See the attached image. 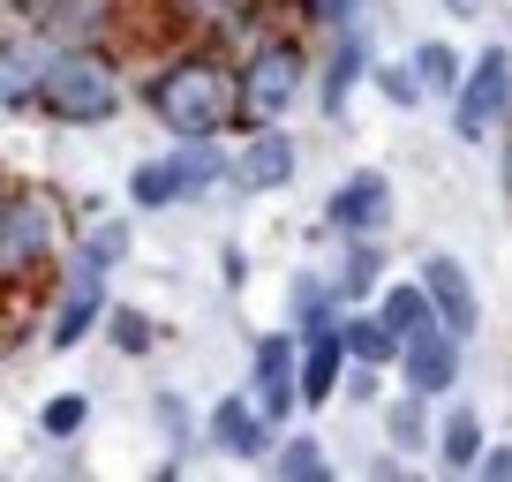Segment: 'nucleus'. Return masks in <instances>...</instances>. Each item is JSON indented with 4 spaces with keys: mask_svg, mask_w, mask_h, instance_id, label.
Wrapping results in <instances>:
<instances>
[{
    "mask_svg": "<svg viewBox=\"0 0 512 482\" xmlns=\"http://www.w3.org/2000/svg\"><path fill=\"white\" fill-rule=\"evenodd\" d=\"M144 106L174 144H204V136L241 129L234 61H219V53H174V61L144 83Z\"/></svg>",
    "mask_w": 512,
    "mask_h": 482,
    "instance_id": "1",
    "label": "nucleus"
},
{
    "mask_svg": "<svg viewBox=\"0 0 512 482\" xmlns=\"http://www.w3.org/2000/svg\"><path fill=\"white\" fill-rule=\"evenodd\" d=\"M46 121H68V129H106L121 113V76L98 46H53L46 68H38V98Z\"/></svg>",
    "mask_w": 512,
    "mask_h": 482,
    "instance_id": "2",
    "label": "nucleus"
},
{
    "mask_svg": "<svg viewBox=\"0 0 512 482\" xmlns=\"http://www.w3.org/2000/svg\"><path fill=\"white\" fill-rule=\"evenodd\" d=\"M61 249H68L61 196H53V189H8V204H0V279L46 272Z\"/></svg>",
    "mask_w": 512,
    "mask_h": 482,
    "instance_id": "3",
    "label": "nucleus"
},
{
    "mask_svg": "<svg viewBox=\"0 0 512 482\" xmlns=\"http://www.w3.org/2000/svg\"><path fill=\"white\" fill-rule=\"evenodd\" d=\"M309 83V53L294 38H256L249 61H234V91H241V129H264V121H287V106Z\"/></svg>",
    "mask_w": 512,
    "mask_h": 482,
    "instance_id": "4",
    "label": "nucleus"
},
{
    "mask_svg": "<svg viewBox=\"0 0 512 482\" xmlns=\"http://www.w3.org/2000/svg\"><path fill=\"white\" fill-rule=\"evenodd\" d=\"M219 174H226L219 136H204V144H181L174 159H144V166H136V174H128V204H136V211L189 204V196H204Z\"/></svg>",
    "mask_w": 512,
    "mask_h": 482,
    "instance_id": "5",
    "label": "nucleus"
},
{
    "mask_svg": "<svg viewBox=\"0 0 512 482\" xmlns=\"http://www.w3.org/2000/svg\"><path fill=\"white\" fill-rule=\"evenodd\" d=\"M512 113V53H482V61L460 68V83H452V129L467 136V144H482L490 129H505Z\"/></svg>",
    "mask_w": 512,
    "mask_h": 482,
    "instance_id": "6",
    "label": "nucleus"
},
{
    "mask_svg": "<svg viewBox=\"0 0 512 482\" xmlns=\"http://www.w3.org/2000/svg\"><path fill=\"white\" fill-rule=\"evenodd\" d=\"M392 362H400V385L422 392V400H445V392L460 385V339H452L437 317L422 324V332H407Z\"/></svg>",
    "mask_w": 512,
    "mask_h": 482,
    "instance_id": "7",
    "label": "nucleus"
},
{
    "mask_svg": "<svg viewBox=\"0 0 512 482\" xmlns=\"http://www.w3.org/2000/svg\"><path fill=\"white\" fill-rule=\"evenodd\" d=\"M294 354H302V339H294V332L256 339V354H249V400L264 407V422H272V430L302 415V392H294Z\"/></svg>",
    "mask_w": 512,
    "mask_h": 482,
    "instance_id": "8",
    "label": "nucleus"
},
{
    "mask_svg": "<svg viewBox=\"0 0 512 482\" xmlns=\"http://www.w3.org/2000/svg\"><path fill=\"white\" fill-rule=\"evenodd\" d=\"M294 136L279 129V121H264V129H241V151H234V189H249V196H264V189H287L294 181Z\"/></svg>",
    "mask_w": 512,
    "mask_h": 482,
    "instance_id": "9",
    "label": "nucleus"
},
{
    "mask_svg": "<svg viewBox=\"0 0 512 482\" xmlns=\"http://www.w3.org/2000/svg\"><path fill=\"white\" fill-rule=\"evenodd\" d=\"M422 294H430V317L445 324L452 339H467L482 324V302H475V279H467L460 257H430L422 264Z\"/></svg>",
    "mask_w": 512,
    "mask_h": 482,
    "instance_id": "10",
    "label": "nucleus"
},
{
    "mask_svg": "<svg viewBox=\"0 0 512 482\" xmlns=\"http://www.w3.org/2000/svg\"><path fill=\"white\" fill-rule=\"evenodd\" d=\"M106 317V272H98V264H68V279H61V302H53V347H76L83 332H91V324Z\"/></svg>",
    "mask_w": 512,
    "mask_h": 482,
    "instance_id": "11",
    "label": "nucleus"
},
{
    "mask_svg": "<svg viewBox=\"0 0 512 482\" xmlns=\"http://www.w3.org/2000/svg\"><path fill=\"white\" fill-rule=\"evenodd\" d=\"M211 445H219L226 460H264V452H272V422H264V407H256L249 392L219 400V407H211Z\"/></svg>",
    "mask_w": 512,
    "mask_h": 482,
    "instance_id": "12",
    "label": "nucleus"
},
{
    "mask_svg": "<svg viewBox=\"0 0 512 482\" xmlns=\"http://www.w3.org/2000/svg\"><path fill=\"white\" fill-rule=\"evenodd\" d=\"M384 211H392V189H384V174H347L332 189V204H324V219L339 226V234H377Z\"/></svg>",
    "mask_w": 512,
    "mask_h": 482,
    "instance_id": "13",
    "label": "nucleus"
},
{
    "mask_svg": "<svg viewBox=\"0 0 512 482\" xmlns=\"http://www.w3.org/2000/svg\"><path fill=\"white\" fill-rule=\"evenodd\" d=\"M339 370H347V347H339V324L332 332H309L302 354H294V392H302V407H324L339 392Z\"/></svg>",
    "mask_w": 512,
    "mask_h": 482,
    "instance_id": "14",
    "label": "nucleus"
},
{
    "mask_svg": "<svg viewBox=\"0 0 512 482\" xmlns=\"http://www.w3.org/2000/svg\"><path fill=\"white\" fill-rule=\"evenodd\" d=\"M106 16L113 0H38V38H53V46H98L106 38Z\"/></svg>",
    "mask_w": 512,
    "mask_h": 482,
    "instance_id": "15",
    "label": "nucleus"
},
{
    "mask_svg": "<svg viewBox=\"0 0 512 482\" xmlns=\"http://www.w3.org/2000/svg\"><path fill=\"white\" fill-rule=\"evenodd\" d=\"M53 38H0V106L16 113L38 98V68H46Z\"/></svg>",
    "mask_w": 512,
    "mask_h": 482,
    "instance_id": "16",
    "label": "nucleus"
},
{
    "mask_svg": "<svg viewBox=\"0 0 512 482\" xmlns=\"http://www.w3.org/2000/svg\"><path fill=\"white\" fill-rule=\"evenodd\" d=\"M362 68H369V46H362V31L354 23H339V46H332V61H324V113H347V98H354V83H362Z\"/></svg>",
    "mask_w": 512,
    "mask_h": 482,
    "instance_id": "17",
    "label": "nucleus"
},
{
    "mask_svg": "<svg viewBox=\"0 0 512 482\" xmlns=\"http://www.w3.org/2000/svg\"><path fill=\"white\" fill-rule=\"evenodd\" d=\"M339 347H347V370H384L400 354V339L384 332L377 317H339Z\"/></svg>",
    "mask_w": 512,
    "mask_h": 482,
    "instance_id": "18",
    "label": "nucleus"
},
{
    "mask_svg": "<svg viewBox=\"0 0 512 482\" xmlns=\"http://www.w3.org/2000/svg\"><path fill=\"white\" fill-rule=\"evenodd\" d=\"M369 317H377L392 339L422 332V324H430V294H422V279H407V287H377V309H369Z\"/></svg>",
    "mask_w": 512,
    "mask_h": 482,
    "instance_id": "19",
    "label": "nucleus"
},
{
    "mask_svg": "<svg viewBox=\"0 0 512 482\" xmlns=\"http://www.w3.org/2000/svg\"><path fill=\"white\" fill-rule=\"evenodd\" d=\"M407 76H415L422 98H452V83H460V53H452L445 38H430V46L407 53Z\"/></svg>",
    "mask_w": 512,
    "mask_h": 482,
    "instance_id": "20",
    "label": "nucleus"
},
{
    "mask_svg": "<svg viewBox=\"0 0 512 482\" xmlns=\"http://www.w3.org/2000/svg\"><path fill=\"white\" fill-rule=\"evenodd\" d=\"M294 317H302V332H294V339H309V332H332V324L347 317V302L332 294V279L309 272V279H294Z\"/></svg>",
    "mask_w": 512,
    "mask_h": 482,
    "instance_id": "21",
    "label": "nucleus"
},
{
    "mask_svg": "<svg viewBox=\"0 0 512 482\" xmlns=\"http://www.w3.org/2000/svg\"><path fill=\"white\" fill-rule=\"evenodd\" d=\"M475 452H482V415H475V407H452L445 430H437V460H445L452 475H467V467H475Z\"/></svg>",
    "mask_w": 512,
    "mask_h": 482,
    "instance_id": "22",
    "label": "nucleus"
},
{
    "mask_svg": "<svg viewBox=\"0 0 512 482\" xmlns=\"http://www.w3.org/2000/svg\"><path fill=\"white\" fill-rule=\"evenodd\" d=\"M369 287H377V241L347 234V264L332 272V294H339V302H369Z\"/></svg>",
    "mask_w": 512,
    "mask_h": 482,
    "instance_id": "23",
    "label": "nucleus"
},
{
    "mask_svg": "<svg viewBox=\"0 0 512 482\" xmlns=\"http://www.w3.org/2000/svg\"><path fill=\"white\" fill-rule=\"evenodd\" d=\"M384 437H392L400 452H430V400H422V392H407V400L384 415Z\"/></svg>",
    "mask_w": 512,
    "mask_h": 482,
    "instance_id": "24",
    "label": "nucleus"
},
{
    "mask_svg": "<svg viewBox=\"0 0 512 482\" xmlns=\"http://www.w3.org/2000/svg\"><path fill=\"white\" fill-rule=\"evenodd\" d=\"M83 422H91V400H83V392H53V400L38 407V430H46V437H61V445L83 430Z\"/></svg>",
    "mask_w": 512,
    "mask_h": 482,
    "instance_id": "25",
    "label": "nucleus"
},
{
    "mask_svg": "<svg viewBox=\"0 0 512 482\" xmlns=\"http://www.w3.org/2000/svg\"><path fill=\"white\" fill-rule=\"evenodd\" d=\"M106 339H113L121 354H151V339H159V332H151V317H136V309H113V302H106Z\"/></svg>",
    "mask_w": 512,
    "mask_h": 482,
    "instance_id": "26",
    "label": "nucleus"
},
{
    "mask_svg": "<svg viewBox=\"0 0 512 482\" xmlns=\"http://www.w3.org/2000/svg\"><path fill=\"white\" fill-rule=\"evenodd\" d=\"M76 257H83V264H98V272H113V264L128 257V226H98V234H83Z\"/></svg>",
    "mask_w": 512,
    "mask_h": 482,
    "instance_id": "27",
    "label": "nucleus"
},
{
    "mask_svg": "<svg viewBox=\"0 0 512 482\" xmlns=\"http://www.w3.org/2000/svg\"><path fill=\"white\" fill-rule=\"evenodd\" d=\"M279 475H287V482H317L324 475V452L309 445V437H287V445H279Z\"/></svg>",
    "mask_w": 512,
    "mask_h": 482,
    "instance_id": "28",
    "label": "nucleus"
},
{
    "mask_svg": "<svg viewBox=\"0 0 512 482\" xmlns=\"http://www.w3.org/2000/svg\"><path fill=\"white\" fill-rule=\"evenodd\" d=\"M467 475H482V482H512V452H505V445H497V452L482 445V452H475V467H467Z\"/></svg>",
    "mask_w": 512,
    "mask_h": 482,
    "instance_id": "29",
    "label": "nucleus"
},
{
    "mask_svg": "<svg viewBox=\"0 0 512 482\" xmlns=\"http://www.w3.org/2000/svg\"><path fill=\"white\" fill-rule=\"evenodd\" d=\"M189 16H204V23H241V16H249V0H189Z\"/></svg>",
    "mask_w": 512,
    "mask_h": 482,
    "instance_id": "30",
    "label": "nucleus"
},
{
    "mask_svg": "<svg viewBox=\"0 0 512 482\" xmlns=\"http://www.w3.org/2000/svg\"><path fill=\"white\" fill-rule=\"evenodd\" d=\"M302 16H309V23H332V31H339V23H354V0H302Z\"/></svg>",
    "mask_w": 512,
    "mask_h": 482,
    "instance_id": "31",
    "label": "nucleus"
},
{
    "mask_svg": "<svg viewBox=\"0 0 512 482\" xmlns=\"http://www.w3.org/2000/svg\"><path fill=\"white\" fill-rule=\"evenodd\" d=\"M377 83H384V91H392V98H400V106H415V76H407V68H377Z\"/></svg>",
    "mask_w": 512,
    "mask_h": 482,
    "instance_id": "32",
    "label": "nucleus"
},
{
    "mask_svg": "<svg viewBox=\"0 0 512 482\" xmlns=\"http://www.w3.org/2000/svg\"><path fill=\"white\" fill-rule=\"evenodd\" d=\"M505 129H512V113H505ZM505 189H512V136H505Z\"/></svg>",
    "mask_w": 512,
    "mask_h": 482,
    "instance_id": "33",
    "label": "nucleus"
},
{
    "mask_svg": "<svg viewBox=\"0 0 512 482\" xmlns=\"http://www.w3.org/2000/svg\"><path fill=\"white\" fill-rule=\"evenodd\" d=\"M445 8H452V16H475V8H482V0H445Z\"/></svg>",
    "mask_w": 512,
    "mask_h": 482,
    "instance_id": "34",
    "label": "nucleus"
},
{
    "mask_svg": "<svg viewBox=\"0 0 512 482\" xmlns=\"http://www.w3.org/2000/svg\"><path fill=\"white\" fill-rule=\"evenodd\" d=\"M0 204H8V181H0Z\"/></svg>",
    "mask_w": 512,
    "mask_h": 482,
    "instance_id": "35",
    "label": "nucleus"
},
{
    "mask_svg": "<svg viewBox=\"0 0 512 482\" xmlns=\"http://www.w3.org/2000/svg\"><path fill=\"white\" fill-rule=\"evenodd\" d=\"M0 8H8V0H0Z\"/></svg>",
    "mask_w": 512,
    "mask_h": 482,
    "instance_id": "36",
    "label": "nucleus"
}]
</instances>
